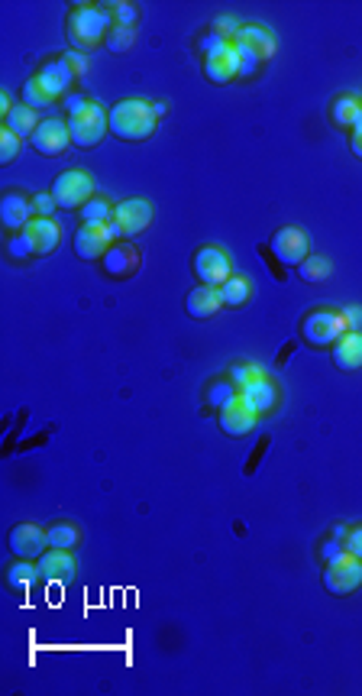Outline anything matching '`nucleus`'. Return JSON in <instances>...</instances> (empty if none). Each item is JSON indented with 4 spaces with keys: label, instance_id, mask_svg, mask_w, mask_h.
<instances>
[{
    "label": "nucleus",
    "instance_id": "20e7f679",
    "mask_svg": "<svg viewBox=\"0 0 362 696\" xmlns=\"http://www.w3.org/2000/svg\"><path fill=\"white\" fill-rule=\"evenodd\" d=\"M49 195L55 198V205L62 211H78V207H84L94 198V179L84 169H68L55 179Z\"/></svg>",
    "mask_w": 362,
    "mask_h": 696
},
{
    "label": "nucleus",
    "instance_id": "ddd939ff",
    "mask_svg": "<svg viewBox=\"0 0 362 696\" xmlns=\"http://www.w3.org/2000/svg\"><path fill=\"white\" fill-rule=\"evenodd\" d=\"M101 263H104V272L110 279H130V276H136V269H140V250H136L130 240H117Z\"/></svg>",
    "mask_w": 362,
    "mask_h": 696
},
{
    "label": "nucleus",
    "instance_id": "4be33fe9",
    "mask_svg": "<svg viewBox=\"0 0 362 696\" xmlns=\"http://www.w3.org/2000/svg\"><path fill=\"white\" fill-rule=\"evenodd\" d=\"M233 43L249 45V49H253V53L262 59V62H269V59L275 55V36L265 27H239V33H237V39H233Z\"/></svg>",
    "mask_w": 362,
    "mask_h": 696
},
{
    "label": "nucleus",
    "instance_id": "7c9ffc66",
    "mask_svg": "<svg viewBox=\"0 0 362 696\" xmlns=\"http://www.w3.org/2000/svg\"><path fill=\"white\" fill-rule=\"evenodd\" d=\"M81 221L84 223H107V221H114V205L107 201V198L94 195L88 201V205L81 207Z\"/></svg>",
    "mask_w": 362,
    "mask_h": 696
},
{
    "label": "nucleus",
    "instance_id": "6e6552de",
    "mask_svg": "<svg viewBox=\"0 0 362 696\" xmlns=\"http://www.w3.org/2000/svg\"><path fill=\"white\" fill-rule=\"evenodd\" d=\"M362 583V561L353 557L350 551H343L336 561L327 563V573H324V587L334 596H350L353 589H359Z\"/></svg>",
    "mask_w": 362,
    "mask_h": 696
},
{
    "label": "nucleus",
    "instance_id": "39448f33",
    "mask_svg": "<svg viewBox=\"0 0 362 696\" xmlns=\"http://www.w3.org/2000/svg\"><path fill=\"white\" fill-rule=\"evenodd\" d=\"M120 240V231H117L114 221L107 223H84L78 233H75V256L84 259V263H94V259H104L107 250Z\"/></svg>",
    "mask_w": 362,
    "mask_h": 696
},
{
    "label": "nucleus",
    "instance_id": "79ce46f5",
    "mask_svg": "<svg viewBox=\"0 0 362 696\" xmlns=\"http://www.w3.org/2000/svg\"><path fill=\"white\" fill-rule=\"evenodd\" d=\"M55 198L52 195H36L33 198V211H36V217H52V211H55Z\"/></svg>",
    "mask_w": 362,
    "mask_h": 696
},
{
    "label": "nucleus",
    "instance_id": "e433bc0d",
    "mask_svg": "<svg viewBox=\"0 0 362 696\" xmlns=\"http://www.w3.org/2000/svg\"><path fill=\"white\" fill-rule=\"evenodd\" d=\"M133 39H136V29L114 27L107 33V49H110V53H126V49H133Z\"/></svg>",
    "mask_w": 362,
    "mask_h": 696
},
{
    "label": "nucleus",
    "instance_id": "dca6fc26",
    "mask_svg": "<svg viewBox=\"0 0 362 696\" xmlns=\"http://www.w3.org/2000/svg\"><path fill=\"white\" fill-rule=\"evenodd\" d=\"M39 577L45 583H68L71 573H75V557L68 551H59V547H49V551L39 557Z\"/></svg>",
    "mask_w": 362,
    "mask_h": 696
},
{
    "label": "nucleus",
    "instance_id": "f704fd0d",
    "mask_svg": "<svg viewBox=\"0 0 362 696\" xmlns=\"http://www.w3.org/2000/svg\"><path fill=\"white\" fill-rule=\"evenodd\" d=\"M233 49H237V62H239V78H249V75H256L259 72V65H262V59H259L249 45L243 43H233Z\"/></svg>",
    "mask_w": 362,
    "mask_h": 696
},
{
    "label": "nucleus",
    "instance_id": "0eeeda50",
    "mask_svg": "<svg viewBox=\"0 0 362 696\" xmlns=\"http://www.w3.org/2000/svg\"><path fill=\"white\" fill-rule=\"evenodd\" d=\"M269 250L272 256L282 263V266H301L304 259L310 256V243H308V233L301 231V227H278L272 233V240H269Z\"/></svg>",
    "mask_w": 362,
    "mask_h": 696
},
{
    "label": "nucleus",
    "instance_id": "b1692460",
    "mask_svg": "<svg viewBox=\"0 0 362 696\" xmlns=\"http://www.w3.org/2000/svg\"><path fill=\"white\" fill-rule=\"evenodd\" d=\"M217 292H221L223 308H243V304L253 298V286H249L246 276H230Z\"/></svg>",
    "mask_w": 362,
    "mask_h": 696
},
{
    "label": "nucleus",
    "instance_id": "a211bd4d",
    "mask_svg": "<svg viewBox=\"0 0 362 696\" xmlns=\"http://www.w3.org/2000/svg\"><path fill=\"white\" fill-rule=\"evenodd\" d=\"M29 240L36 243V256H49V253L59 250V240H62V231L52 217H33L27 227Z\"/></svg>",
    "mask_w": 362,
    "mask_h": 696
},
{
    "label": "nucleus",
    "instance_id": "9d476101",
    "mask_svg": "<svg viewBox=\"0 0 362 696\" xmlns=\"http://www.w3.org/2000/svg\"><path fill=\"white\" fill-rule=\"evenodd\" d=\"M114 223L124 240L140 237V233L152 223L149 201H142V198H126V201H120V205L114 207Z\"/></svg>",
    "mask_w": 362,
    "mask_h": 696
},
{
    "label": "nucleus",
    "instance_id": "37998d69",
    "mask_svg": "<svg viewBox=\"0 0 362 696\" xmlns=\"http://www.w3.org/2000/svg\"><path fill=\"white\" fill-rule=\"evenodd\" d=\"M213 33H221V36H227L233 43L237 39V33H239V27H237V20H230V17H221L217 23H213Z\"/></svg>",
    "mask_w": 362,
    "mask_h": 696
},
{
    "label": "nucleus",
    "instance_id": "4468645a",
    "mask_svg": "<svg viewBox=\"0 0 362 696\" xmlns=\"http://www.w3.org/2000/svg\"><path fill=\"white\" fill-rule=\"evenodd\" d=\"M36 81L43 85V91L49 94V98H65L71 88V81H75V72H71V65L65 62V55L62 59H52V62H45L39 72H36Z\"/></svg>",
    "mask_w": 362,
    "mask_h": 696
},
{
    "label": "nucleus",
    "instance_id": "aec40b11",
    "mask_svg": "<svg viewBox=\"0 0 362 696\" xmlns=\"http://www.w3.org/2000/svg\"><path fill=\"white\" fill-rule=\"evenodd\" d=\"M185 308L195 321H207V318H213V314L223 308L221 292H217V288H207V286H197L195 292H188Z\"/></svg>",
    "mask_w": 362,
    "mask_h": 696
},
{
    "label": "nucleus",
    "instance_id": "f8f14e48",
    "mask_svg": "<svg viewBox=\"0 0 362 696\" xmlns=\"http://www.w3.org/2000/svg\"><path fill=\"white\" fill-rule=\"evenodd\" d=\"M45 547H49V541H45V531L39 525L23 522V525H17L10 531V551H13V557H20V561L43 557Z\"/></svg>",
    "mask_w": 362,
    "mask_h": 696
},
{
    "label": "nucleus",
    "instance_id": "de8ad7c7",
    "mask_svg": "<svg viewBox=\"0 0 362 696\" xmlns=\"http://www.w3.org/2000/svg\"><path fill=\"white\" fill-rule=\"evenodd\" d=\"M350 150H353L356 156L362 159V117L356 120V126H353V140H350Z\"/></svg>",
    "mask_w": 362,
    "mask_h": 696
},
{
    "label": "nucleus",
    "instance_id": "f03ea898",
    "mask_svg": "<svg viewBox=\"0 0 362 696\" xmlns=\"http://www.w3.org/2000/svg\"><path fill=\"white\" fill-rule=\"evenodd\" d=\"M110 7H75L68 13V39L75 53H88L94 45L104 43L107 29H110Z\"/></svg>",
    "mask_w": 362,
    "mask_h": 696
},
{
    "label": "nucleus",
    "instance_id": "473e14b6",
    "mask_svg": "<svg viewBox=\"0 0 362 696\" xmlns=\"http://www.w3.org/2000/svg\"><path fill=\"white\" fill-rule=\"evenodd\" d=\"M20 98H23V108H29V110H43V108L52 104V98L43 91V85L36 81V75L23 85V88H20Z\"/></svg>",
    "mask_w": 362,
    "mask_h": 696
},
{
    "label": "nucleus",
    "instance_id": "49530a36",
    "mask_svg": "<svg viewBox=\"0 0 362 696\" xmlns=\"http://www.w3.org/2000/svg\"><path fill=\"white\" fill-rule=\"evenodd\" d=\"M65 62L71 65V72H75V75H84V72H88V59H84L81 53H68V55H65Z\"/></svg>",
    "mask_w": 362,
    "mask_h": 696
},
{
    "label": "nucleus",
    "instance_id": "7ed1b4c3",
    "mask_svg": "<svg viewBox=\"0 0 362 696\" xmlns=\"http://www.w3.org/2000/svg\"><path fill=\"white\" fill-rule=\"evenodd\" d=\"M346 334V321L340 312H327V308H318V312L304 314V321H301V337L308 347H334L336 340Z\"/></svg>",
    "mask_w": 362,
    "mask_h": 696
},
{
    "label": "nucleus",
    "instance_id": "9b49d317",
    "mask_svg": "<svg viewBox=\"0 0 362 696\" xmlns=\"http://www.w3.org/2000/svg\"><path fill=\"white\" fill-rule=\"evenodd\" d=\"M29 146H33L39 156H49V159L62 156V152L71 146L68 120H59V117H49V120H43V124H39V130L33 134V140H29Z\"/></svg>",
    "mask_w": 362,
    "mask_h": 696
},
{
    "label": "nucleus",
    "instance_id": "423d86ee",
    "mask_svg": "<svg viewBox=\"0 0 362 696\" xmlns=\"http://www.w3.org/2000/svg\"><path fill=\"white\" fill-rule=\"evenodd\" d=\"M104 130H107V110L98 108V104H88L84 110L68 117L71 146H78V150H94L104 140Z\"/></svg>",
    "mask_w": 362,
    "mask_h": 696
},
{
    "label": "nucleus",
    "instance_id": "412c9836",
    "mask_svg": "<svg viewBox=\"0 0 362 696\" xmlns=\"http://www.w3.org/2000/svg\"><path fill=\"white\" fill-rule=\"evenodd\" d=\"M330 350H334V363L340 369H359L362 367V334L359 330H346L343 337L336 340Z\"/></svg>",
    "mask_w": 362,
    "mask_h": 696
},
{
    "label": "nucleus",
    "instance_id": "58836bf2",
    "mask_svg": "<svg viewBox=\"0 0 362 696\" xmlns=\"http://www.w3.org/2000/svg\"><path fill=\"white\" fill-rule=\"evenodd\" d=\"M17 152H20V136L17 134H10L7 126L0 130V162L7 166V162L17 159Z\"/></svg>",
    "mask_w": 362,
    "mask_h": 696
},
{
    "label": "nucleus",
    "instance_id": "09e8293b",
    "mask_svg": "<svg viewBox=\"0 0 362 696\" xmlns=\"http://www.w3.org/2000/svg\"><path fill=\"white\" fill-rule=\"evenodd\" d=\"M152 114H156V120H162V117L168 114V104H165V101H156V104H152Z\"/></svg>",
    "mask_w": 362,
    "mask_h": 696
},
{
    "label": "nucleus",
    "instance_id": "2f4dec72",
    "mask_svg": "<svg viewBox=\"0 0 362 696\" xmlns=\"http://www.w3.org/2000/svg\"><path fill=\"white\" fill-rule=\"evenodd\" d=\"M230 45H233L230 39L211 29V33H204V36L197 39V53H201L204 62H207V59H221V55H227V53H230Z\"/></svg>",
    "mask_w": 362,
    "mask_h": 696
},
{
    "label": "nucleus",
    "instance_id": "c85d7f7f",
    "mask_svg": "<svg viewBox=\"0 0 362 696\" xmlns=\"http://www.w3.org/2000/svg\"><path fill=\"white\" fill-rule=\"evenodd\" d=\"M233 399H239V389L233 385L230 376H227V379H217V383L207 385V405H211V409H227V405H230Z\"/></svg>",
    "mask_w": 362,
    "mask_h": 696
},
{
    "label": "nucleus",
    "instance_id": "2eb2a0df",
    "mask_svg": "<svg viewBox=\"0 0 362 696\" xmlns=\"http://www.w3.org/2000/svg\"><path fill=\"white\" fill-rule=\"evenodd\" d=\"M256 411L249 409L243 399H233L227 409H221V428L223 434H230V438H246L249 431L256 428Z\"/></svg>",
    "mask_w": 362,
    "mask_h": 696
},
{
    "label": "nucleus",
    "instance_id": "f3484780",
    "mask_svg": "<svg viewBox=\"0 0 362 696\" xmlns=\"http://www.w3.org/2000/svg\"><path fill=\"white\" fill-rule=\"evenodd\" d=\"M0 221L7 231H27L29 221H33V201L20 191H10L4 195V205H0Z\"/></svg>",
    "mask_w": 362,
    "mask_h": 696
},
{
    "label": "nucleus",
    "instance_id": "5701e85b",
    "mask_svg": "<svg viewBox=\"0 0 362 696\" xmlns=\"http://www.w3.org/2000/svg\"><path fill=\"white\" fill-rule=\"evenodd\" d=\"M204 78L213 81V85H227V81L239 78L237 49L230 45V53L227 55H221V59H207V62H204Z\"/></svg>",
    "mask_w": 362,
    "mask_h": 696
},
{
    "label": "nucleus",
    "instance_id": "c9c22d12",
    "mask_svg": "<svg viewBox=\"0 0 362 696\" xmlns=\"http://www.w3.org/2000/svg\"><path fill=\"white\" fill-rule=\"evenodd\" d=\"M7 253H10V259L13 263H23V259H29V256H36V243L29 240V233L27 231H20L13 240L7 243Z\"/></svg>",
    "mask_w": 362,
    "mask_h": 696
},
{
    "label": "nucleus",
    "instance_id": "393cba45",
    "mask_svg": "<svg viewBox=\"0 0 362 696\" xmlns=\"http://www.w3.org/2000/svg\"><path fill=\"white\" fill-rule=\"evenodd\" d=\"M362 117V101L353 98V94H346V98H336L334 108H330V120L334 126L346 130V126H356V120Z\"/></svg>",
    "mask_w": 362,
    "mask_h": 696
},
{
    "label": "nucleus",
    "instance_id": "6ab92c4d",
    "mask_svg": "<svg viewBox=\"0 0 362 696\" xmlns=\"http://www.w3.org/2000/svg\"><path fill=\"white\" fill-rule=\"evenodd\" d=\"M239 399L249 405V409L256 411V415H269V411L278 405V385L265 376V379H259V383L246 385V389H239Z\"/></svg>",
    "mask_w": 362,
    "mask_h": 696
},
{
    "label": "nucleus",
    "instance_id": "a19ab883",
    "mask_svg": "<svg viewBox=\"0 0 362 696\" xmlns=\"http://www.w3.org/2000/svg\"><path fill=\"white\" fill-rule=\"evenodd\" d=\"M343 545H346V551L353 554V557H359V561H362V525H356V528H350V531H346Z\"/></svg>",
    "mask_w": 362,
    "mask_h": 696
},
{
    "label": "nucleus",
    "instance_id": "c03bdc74",
    "mask_svg": "<svg viewBox=\"0 0 362 696\" xmlns=\"http://www.w3.org/2000/svg\"><path fill=\"white\" fill-rule=\"evenodd\" d=\"M343 321H346V330H359L362 328V308L359 304H350V308H343Z\"/></svg>",
    "mask_w": 362,
    "mask_h": 696
},
{
    "label": "nucleus",
    "instance_id": "72a5a7b5",
    "mask_svg": "<svg viewBox=\"0 0 362 696\" xmlns=\"http://www.w3.org/2000/svg\"><path fill=\"white\" fill-rule=\"evenodd\" d=\"M265 369L262 367H256V363H233L230 367V379H233V385L237 389H246V385H253V383H259V379H265Z\"/></svg>",
    "mask_w": 362,
    "mask_h": 696
},
{
    "label": "nucleus",
    "instance_id": "c756f323",
    "mask_svg": "<svg viewBox=\"0 0 362 696\" xmlns=\"http://www.w3.org/2000/svg\"><path fill=\"white\" fill-rule=\"evenodd\" d=\"M36 580H43V577H39V567H33L29 561H17L7 571V583L13 589H29Z\"/></svg>",
    "mask_w": 362,
    "mask_h": 696
},
{
    "label": "nucleus",
    "instance_id": "bb28decb",
    "mask_svg": "<svg viewBox=\"0 0 362 696\" xmlns=\"http://www.w3.org/2000/svg\"><path fill=\"white\" fill-rule=\"evenodd\" d=\"M45 541L49 547H59V551H71V547L81 541V528L71 525V522H55V525L45 528Z\"/></svg>",
    "mask_w": 362,
    "mask_h": 696
},
{
    "label": "nucleus",
    "instance_id": "a18cd8bd",
    "mask_svg": "<svg viewBox=\"0 0 362 696\" xmlns=\"http://www.w3.org/2000/svg\"><path fill=\"white\" fill-rule=\"evenodd\" d=\"M88 104H91V101L84 98V94H68V98H65V114H68V117L78 114V110H84Z\"/></svg>",
    "mask_w": 362,
    "mask_h": 696
},
{
    "label": "nucleus",
    "instance_id": "ea45409f",
    "mask_svg": "<svg viewBox=\"0 0 362 696\" xmlns=\"http://www.w3.org/2000/svg\"><path fill=\"white\" fill-rule=\"evenodd\" d=\"M346 551V545H343V538H336V535H330L327 538V541H324V545H320V557H324V561H336V557H340V554H343Z\"/></svg>",
    "mask_w": 362,
    "mask_h": 696
},
{
    "label": "nucleus",
    "instance_id": "4c0bfd02",
    "mask_svg": "<svg viewBox=\"0 0 362 696\" xmlns=\"http://www.w3.org/2000/svg\"><path fill=\"white\" fill-rule=\"evenodd\" d=\"M110 13H114L117 27H126V29H133L136 27V20H140V7H136V4H114Z\"/></svg>",
    "mask_w": 362,
    "mask_h": 696
},
{
    "label": "nucleus",
    "instance_id": "a878e982",
    "mask_svg": "<svg viewBox=\"0 0 362 696\" xmlns=\"http://www.w3.org/2000/svg\"><path fill=\"white\" fill-rule=\"evenodd\" d=\"M39 124H43V120L36 117V110L23 108V104L10 110V117H7V130L10 134H17L20 140H33V134L39 130Z\"/></svg>",
    "mask_w": 362,
    "mask_h": 696
},
{
    "label": "nucleus",
    "instance_id": "1a4fd4ad",
    "mask_svg": "<svg viewBox=\"0 0 362 696\" xmlns=\"http://www.w3.org/2000/svg\"><path fill=\"white\" fill-rule=\"evenodd\" d=\"M195 276H197V282H201V286L221 288L223 282L233 276L227 253H223L221 247H213V243L201 247V250L195 253Z\"/></svg>",
    "mask_w": 362,
    "mask_h": 696
},
{
    "label": "nucleus",
    "instance_id": "f257e3e1",
    "mask_svg": "<svg viewBox=\"0 0 362 696\" xmlns=\"http://www.w3.org/2000/svg\"><path fill=\"white\" fill-rule=\"evenodd\" d=\"M156 114H152V104L140 98H126V101H117L114 108L107 110V126H110V134L117 140H124V143H140L146 136H152L156 130Z\"/></svg>",
    "mask_w": 362,
    "mask_h": 696
},
{
    "label": "nucleus",
    "instance_id": "cd10ccee",
    "mask_svg": "<svg viewBox=\"0 0 362 696\" xmlns=\"http://www.w3.org/2000/svg\"><path fill=\"white\" fill-rule=\"evenodd\" d=\"M330 272H334V266H330V259H327V256H308V259H304V263L298 266L301 282H308V286H314V282H327Z\"/></svg>",
    "mask_w": 362,
    "mask_h": 696
}]
</instances>
